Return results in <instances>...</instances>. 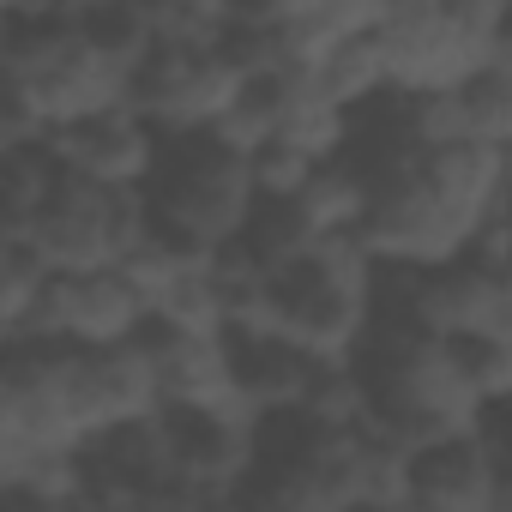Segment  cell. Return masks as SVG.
Instances as JSON below:
<instances>
[{"mask_svg":"<svg viewBox=\"0 0 512 512\" xmlns=\"http://www.w3.org/2000/svg\"><path fill=\"white\" fill-rule=\"evenodd\" d=\"M494 488H500V452H494L488 428H464V434H446V440L410 452V506L482 512V506H494Z\"/></svg>","mask_w":512,"mask_h":512,"instance_id":"cell-9","label":"cell"},{"mask_svg":"<svg viewBox=\"0 0 512 512\" xmlns=\"http://www.w3.org/2000/svg\"><path fill=\"white\" fill-rule=\"evenodd\" d=\"M7 91L25 97L49 133L61 121H79L103 103L127 97V67H115L79 19L61 13H7V55H0Z\"/></svg>","mask_w":512,"mask_h":512,"instance_id":"cell-2","label":"cell"},{"mask_svg":"<svg viewBox=\"0 0 512 512\" xmlns=\"http://www.w3.org/2000/svg\"><path fill=\"white\" fill-rule=\"evenodd\" d=\"M253 205H260V175L235 139H223L217 127L163 133L157 163L145 175L151 235L193 253H217L241 235Z\"/></svg>","mask_w":512,"mask_h":512,"instance_id":"cell-1","label":"cell"},{"mask_svg":"<svg viewBox=\"0 0 512 512\" xmlns=\"http://www.w3.org/2000/svg\"><path fill=\"white\" fill-rule=\"evenodd\" d=\"M458 103H464V127L500 151H512V55H488L464 85H458Z\"/></svg>","mask_w":512,"mask_h":512,"instance_id":"cell-11","label":"cell"},{"mask_svg":"<svg viewBox=\"0 0 512 512\" xmlns=\"http://www.w3.org/2000/svg\"><path fill=\"white\" fill-rule=\"evenodd\" d=\"M7 13H49V0H0Z\"/></svg>","mask_w":512,"mask_h":512,"instance_id":"cell-15","label":"cell"},{"mask_svg":"<svg viewBox=\"0 0 512 512\" xmlns=\"http://www.w3.org/2000/svg\"><path fill=\"white\" fill-rule=\"evenodd\" d=\"M326 235H332V229L302 205V193H260V205H253V217L241 223L235 247H241L266 278H278V272L302 266Z\"/></svg>","mask_w":512,"mask_h":512,"instance_id":"cell-10","label":"cell"},{"mask_svg":"<svg viewBox=\"0 0 512 512\" xmlns=\"http://www.w3.org/2000/svg\"><path fill=\"white\" fill-rule=\"evenodd\" d=\"M19 235H31L49 253L55 272L127 266L139 253V241L151 235L145 187H121V181H97V175L61 169V181L49 187V199L37 205V217Z\"/></svg>","mask_w":512,"mask_h":512,"instance_id":"cell-3","label":"cell"},{"mask_svg":"<svg viewBox=\"0 0 512 512\" xmlns=\"http://www.w3.org/2000/svg\"><path fill=\"white\" fill-rule=\"evenodd\" d=\"M235 91H241V73L217 43H157L127 79V103L157 133L217 127L229 115Z\"/></svg>","mask_w":512,"mask_h":512,"instance_id":"cell-4","label":"cell"},{"mask_svg":"<svg viewBox=\"0 0 512 512\" xmlns=\"http://www.w3.org/2000/svg\"><path fill=\"white\" fill-rule=\"evenodd\" d=\"M67 380H73V416H79V434L97 440L121 422H139V416H157L163 410V380H157V362L139 338H121V344H73L67 356Z\"/></svg>","mask_w":512,"mask_h":512,"instance_id":"cell-6","label":"cell"},{"mask_svg":"<svg viewBox=\"0 0 512 512\" xmlns=\"http://www.w3.org/2000/svg\"><path fill=\"white\" fill-rule=\"evenodd\" d=\"M452 356H458L464 380L482 392L488 410L512 398V338H494V332H458V338H452Z\"/></svg>","mask_w":512,"mask_h":512,"instance_id":"cell-13","label":"cell"},{"mask_svg":"<svg viewBox=\"0 0 512 512\" xmlns=\"http://www.w3.org/2000/svg\"><path fill=\"white\" fill-rule=\"evenodd\" d=\"M229 362H235V392L253 416H278V410H302L320 368L332 356L308 350L302 338L278 332V326H235L229 332Z\"/></svg>","mask_w":512,"mask_h":512,"instance_id":"cell-8","label":"cell"},{"mask_svg":"<svg viewBox=\"0 0 512 512\" xmlns=\"http://www.w3.org/2000/svg\"><path fill=\"white\" fill-rule=\"evenodd\" d=\"M494 55H512V19H506V37H500V49Z\"/></svg>","mask_w":512,"mask_h":512,"instance_id":"cell-16","label":"cell"},{"mask_svg":"<svg viewBox=\"0 0 512 512\" xmlns=\"http://www.w3.org/2000/svg\"><path fill=\"white\" fill-rule=\"evenodd\" d=\"M506 157H512V151H506Z\"/></svg>","mask_w":512,"mask_h":512,"instance_id":"cell-17","label":"cell"},{"mask_svg":"<svg viewBox=\"0 0 512 512\" xmlns=\"http://www.w3.org/2000/svg\"><path fill=\"white\" fill-rule=\"evenodd\" d=\"M49 145H55L61 163L79 169V175L121 181V187H145L163 133L121 97V103H103V109H91V115H79V121H61V127L49 133Z\"/></svg>","mask_w":512,"mask_h":512,"instance_id":"cell-7","label":"cell"},{"mask_svg":"<svg viewBox=\"0 0 512 512\" xmlns=\"http://www.w3.org/2000/svg\"><path fill=\"white\" fill-rule=\"evenodd\" d=\"M145 320H151V296L127 266H85V272H55L43 302L7 338L121 344V338H139Z\"/></svg>","mask_w":512,"mask_h":512,"instance_id":"cell-5","label":"cell"},{"mask_svg":"<svg viewBox=\"0 0 512 512\" xmlns=\"http://www.w3.org/2000/svg\"><path fill=\"white\" fill-rule=\"evenodd\" d=\"M446 19H452L482 55H494L500 37H506V19H512V0H446Z\"/></svg>","mask_w":512,"mask_h":512,"instance_id":"cell-14","label":"cell"},{"mask_svg":"<svg viewBox=\"0 0 512 512\" xmlns=\"http://www.w3.org/2000/svg\"><path fill=\"white\" fill-rule=\"evenodd\" d=\"M49 278H55V266L31 235H0V326L13 332L43 302Z\"/></svg>","mask_w":512,"mask_h":512,"instance_id":"cell-12","label":"cell"}]
</instances>
